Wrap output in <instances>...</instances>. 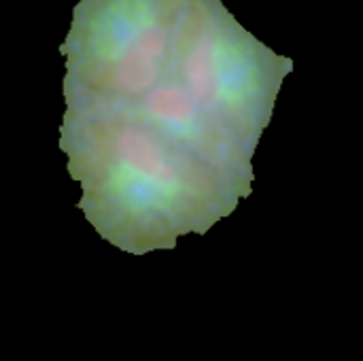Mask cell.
Masks as SVG:
<instances>
[{
  "label": "cell",
  "instance_id": "1",
  "mask_svg": "<svg viewBox=\"0 0 363 361\" xmlns=\"http://www.w3.org/2000/svg\"><path fill=\"white\" fill-rule=\"evenodd\" d=\"M185 0H81L60 47L66 111L123 109L168 72Z\"/></svg>",
  "mask_w": 363,
  "mask_h": 361
}]
</instances>
